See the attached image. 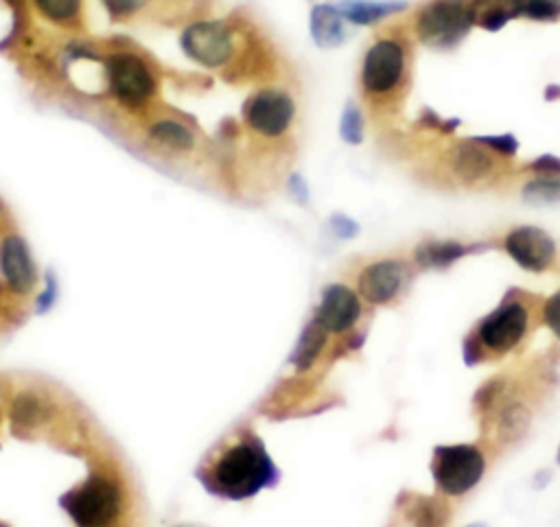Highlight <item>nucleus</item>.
I'll return each mask as SVG.
<instances>
[{
    "label": "nucleus",
    "mask_w": 560,
    "mask_h": 527,
    "mask_svg": "<svg viewBox=\"0 0 560 527\" xmlns=\"http://www.w3.org/2000/svg\"><path fill=\"white\" fill-rule=\"evenodd\" d=\"M179 48L192 63L219 72L232 85H265L282 77V59L271 35L241 13L188 22Z\"/></svg>",
    "instance_id": "1"
},
{
    "label": "nucleus",
    "mask_w": 560,
    "mask_h": 527,
    "mask_svg": "<svg viewBox=\"0 0 560 527\" xmlns=\"http://www.w3.org/2000/svg\"><path fill=\"white\" fill-rule=\"evenodd\" d=\"M0 278L18 297L31 295L37 284L35 258L26 238L15 230H7L0 236Z\"/></svg>",
    "instance_id": "14"
},
{
    "label": "nucleus",
    "mask_w": 560,
    "mask_h": 527,
    "mask_svg": "<svg viewBox=\"0 0 560 527\" xmlns=\"http://www.w3.org/2000/svg\"><path fill=\"white\" fill-rule=\"evenodd\" d=\"M0 527H9V525H4V523H0Z\"/></svg>",
    "instance_id": "43"
},
{
    "label": "nucleus",
    "mask_w": 560,
    "mask_h": 527,
    "mask_svg": "<svg viewBox=\"0 0 560 527\" xmlns=\"http://www.w3.org/2000/svg\"><path fill=\"white\" fill-rule=\"evenodd\" d=\"M55 415V402L37 387H22L11 396L9 420L18 435H31Z\"/></svg>",
    "instance_id": "16"
},
{
    "label": "nucleus",
    "mask_w": 560,
    "mask_h": 527,
    "mask_svg": "<svg viewBox=\"0 0 560 527\" xmlns=\"http://www.w3.org/2000/svg\"><path fill=\"white\" fill-rule=\"evenodd\" d=\"M512 20L529 22H558L560 0H503Z\"/></svg>",
    "instance_id": "25"
},
{
    "label": "nucleus",
    "mask_w": 560,
    "mask_h": 527,
    "mask_svg": "<svg viewBox=\"0 0 560 527\" xmlns=\"http://www.w3.org/2000/svg\"><path fill=\"white\" fill-rule=\"evenodd\" d=\"M413 74V39L400 28L372 37L359 63L361 105L372 118L389 120L402 109Z\"/></svg>",
    "instance_id": "3"
},
{
    "label": "nucleus",
    "mask_w": 560,
    "mask_h": 527,
    "mask_svg": "<svg viewBox=\"0 0 560 527\" xmlns=\"http://www.w3.org/2000/svg\"><path fill=\"white\" fill-rule=\"evenodd\" d=\"M101 4L112 22H131L144 15L151 17L158 0H101Z\"/></svg>",
    "instance_id": "28"
},
{
    "label": "nucleus",
    "mask_w": 560,
    "mask_h": 527,
    "mask_svg": "<svg viewBox=\"0 0 560 527\" xmlns=\"http://www.w3.org/2000/svg\"><path fill=\"white\" fill-rule=\"evenodd\" d=\"M529 175H558L560 177V155L556 153H540L534 160L521 166Z\"/></svg>",
    "instance_id": "34"
},
{
    "label": "nucleus",
    "mask_w": 560,
    "mask_h": 527,
    "mask_svg": "<svg viewBox=\"0 0 560 527\" xmlns=\"http://www.w3.org/2000/svg\"><path fill=\"white\" fill-rule=\"evenodd\" d=\"M540 317H542V324L549 328V332L556 339H560V289L542 300Z\"/></svg>",
    "instance_id": "33"
},
{
    "label": "nucleus",
    "mask_w": 560,
    "mask_h": 527,
    "mask_svg": "<svg viewBox=\"0 0 560 527\" xmlns=\"http://www.w3.org/2000/svg\"><path fill=\"white\" fill-rule=\"evenodd\" d=\"M197 479L208 494L245 501L280 481V468L252 429H238L199 468Z\"/></svg>",
    "instance_id": "2"
},
{
    "label": "nucleus",
    "mask_w": 560,
    "mask_h": 527,
    "mask_svg": "<svg viewBox=\"0 0 560 527\" xmlns=\"http://www.w3.org/2000/svg\"><path fill=\"white\" fill-rule=\"evenodd\" d=\"M33 11L63 33H83L85 0H28Z\"/></svg>",
    "instance_id": "22"
},
{
    "label": "nucleus",
    "mask_w": 560,
    "mask_h": 527,
    "mask_svg": "<svg viewBox=\"0 0 560 527\" xmlns=\"http://www.w3.org/2000/svg\"><path fill=\"white\" fill-rule=\"evenodd\" d=\"M512 160L501 157L488 149L477 136L448 138L440 151V166L451 181L464 188H486L494 184Z\"/></svg>",
    "instance_id": "9"
},
{
    "label": "nucleus",
    "mask_w": 560,
    "mask_h": 527,
    "mask_svg": "<svg viewBox=\"0 0 560 527\" xmlns=\"http://www.w3.org/2000/svg\"><path fill=\"white\" fill-rule=\"evenodd\" d=\"M57 503L77 527H114L125 510V490L109 470L94 468Z\"/></svg>",
    "instance_id": "7"
},
{
    "label": "nucleus",
    "mask_w": 560,
    "mask_h": 527,
    "mask_svg": "<svg viewBox=\"0 0 560 527\" xmlns=\"http://www.w3.org/2000/svg\"><path fill=\"white\" fill-rule=\"evenodd\" d=\"M363 315L361 297L354 289L343 282H330L322 289L317 306L313 311V319L326 330L335 335H343L354 328V324Z\"/></svg>",
    "instance_id": "15"
},
{
    "label": "nucleus",
    "mask_w": 560,
    "mask_h": 527,
    "mask_svg": "<svg viewBox=\"0 0 560 527\" xmlns=\"http://www.w3.org/2000/svg\"><path fill=\"white\" fill-rule=\"evenodd\" d=\"M488 149H492L494 153H499L505 160H514L518 153V138L514 133H483L477 136Z\"/></svg>",
    "instance_id": "32"
},
{
    "label": "nucleus",
    "mask_w": 560,
    "mask_h": 527,
    "mask_svg": "<svg viewBox=\"0 0 560 527\" xmlns=\"http://www.w3.org/2000/svg\"><path fill=\"white\" fill-rule=\"evenodd\" d=\"M494 420V431H497V440L501 444H514L518 442L529 424H532V411L529 407L521 400V398H512L510 394H505L499 405L492 409L490 413Z\"/></svg>",
    "instance_id": "21"
},
{
    "label": "nucleus",
    "mask_w": 560,
    "mask_h": 527,
    "mask_svg": "<svg viewBox=\"0 0 560 527\" xmlns=\"http://www.w3.org/2000/svg\"><path fill=\"white\" fill-rule=\"evenodd\" d=\"M295 125L298 98L282 81L256 85L241 105V127L267 149L287 151Z\"/></svg>",
    "instance_id": "5"
},
{
    "label": "nucleus",
    "mask_w": 560,
    "mask_h": 527,
    "mask_svg": "<svg viewBox=\"0 0 560 527\" xmlns=\"http://www.w3.org/2000/svg\"><path fill=\"white\" fill-rule=\"evenodd\" d=\"M284 186H287L289 197H291L298 206L304 208V206L311 203V188H308V181H306L298 171H289V173H287Z\"/></svg>",
    "instance_id": "35"
},
{
    "label": "nucleus",
    "mask_w": 560,
    "mask_h": 527,
    "mask_svg": "<svg viewBox=\"0 0 560 527\" xmlns=\"http://www.w3.org/2000/svg\"><path fill=\"white\" fill-rule=\"evenodd\" d=\"M98 63L103 68L105 94L120 112L144 120L158 109L160 66L149 52L129 39L116 37L107 50H101Z\"/></svg>",
    "instance_id": "4"
},
{
    "label": "nucleus",
    "mask_w": 560,
    "mask_h": 527,
    "mask_svg": "<svg viewBox=\"0 0 560 527\" xmlns=\"http://www.w3.org/2000/svg\"><path fill=\"white\" fill-rule=\"evenodd\" d=\"M521 199L527 206H556L560 203V177L558 175H529L521 186Z\"/></svg>",
    "instance_id": "24"
},
{
    "label": "nucleus",
    "mask_w": 560,
    "mask_h": 527,
    "mask_svg": "<svg viewBox=\"0 0 560 527\" xmlns=\"http://www.w3.org/2000/svg\"><path fill=\"white\" fill-rule=\"evenodd\" d=\"M339 138L350 144V147H359L365 138V112L361 107V103L357 101H346V105L341 107L339 114Z\"/></svg>",
    "instance_id": "26"
},
{
    "label": "nucleus",
    "mask_w": 560,
    "mask_h": 527,
    "mask_svg": "<svg viewBox=\"0 0 560 527\" xmlns=\"http://www.w3.org/2000/svg\"><path fill=\"white\" fill-rule=\"evenodd\" d=\"M308 35L319 50H335L350 39V24L335 2H315L308 11Z\"/></svg>",
    "instance_id": "17"
},
{
    "label": "nucleus",
    "mask_w": 560,
    "mask_h": 527,
    "mask_svg": "<svg viewBox=\"0 0 560 527\" xmlns=\"http://www.w3.org/2000/svg\"><path fill=\"white\" fill-rule=\"evenodd\" d=\"M505 378L503 376H494V378H488L477 391H475V398H472V405L477 409V413L481 418H488L492 413V409L499 405V400L505 396Z\"/></svg>",
    "instance_id": "29"
},
{
    "label": "nucleus",
    "mask_w": 560,
    "mask_h": 527,
    "mask_svg": "<svg viewBox=\"0 0 560 527\" xmlns=\"http://www.w3.org/2000/svg\"><path fill=\"white\" fill-rule=\"evenodd\" d=\"M142 142L155 155L173 160L195 155L201 147V136L186 118L155 109L142 120Z\"/></svg>",
    "instance_id": "11"
},
{
    "label": "nucleus",
    "mask_w": 560,
    "mask_h": 527,
    "mask_svg": "<svg viewBox=\"0 0 560 527\" xmlns=\"http://www.w3.org/2000/svg\"><path fill=\"white\" fill-rule=\"evenodd\" d=\"M328 346V332L311 317L304 328L300 330L295 343H293V350L289 352V363L295 367V372L304 374L308 372L317 359L322 356L324 348Z\"/></svg>",
    "instance_id": "23"
},
{
    "label": "nucleus",
    "mask_w": 560,
    "mask_h": 527,
    "mask_svg": "<svg viewBox=\"0 0 560 527\" xmlns=\"http://www.w3.org/2000/svg\"><path fill=\"white\" fill-rule=\"evenodd\" d=\"M175 527H197V525H184V523H182V525H175Z\"/></svg>",
    "instance_id": "42"
},
{
    "label": "nucleus",
    "mask_w": 560,
    "mask_h": 527,
    "mask_svg": "<svg viewBox=\"0 0 560 527\" xmlns=\"http://www.w3.org/2000/svg\"><path fill=\"white\" fill-rule=\"evenodd\" d=\"M501 247L510 260L516 262V267L529 273H542L551 269L558 258V245L553 236L532 223L510 227L501 241Z\"/></svg>",
    "instance_id": "12"
},
{
    "label": "nucleus",
    "mask_w": 560,
    "mask_h": 527,
    "mask_svg": "<svg viewBox=\"0 0 560 527\" xmlns=\"http://www.w3.org/2000/svg\"><path fill=\"white\" fill-rule=\"evenodd\" d=\"M416 125L424 131H431V133H438V136H444V138H451L455 133V129L462 125L459 118H444L440 116L435 109L431 107H422L420 109V116L416 118Z\"/></svg>",
    "instance_id": "30"
},
{
    "label": "nucleus",
    "mask_w": 560,
    "mask_h": 527,
    "mask_svg": "<svg viewBox=\"0 0 560 527\" xmlns=\"http://www.w3.org/2000/svg\"><path fill=\"white\" fill-rule=\"evenodd\" d=\"M55 297H57V282H55V276L50 271H46V284H44V291L39 295H35L33 311L37 315L48 313L52 308V304H55Z\"/></svg>",
    "instance_id": "36"
},
{
    "label": "nucleus",
    "mask_w": 560,
    "mask_h": 527,
    "mask_svg": "<svg viewBox=\"0 0 560 527\" xmlns=\"http://www.w3.org/2000/svg\"><path fill=\"white\" fill-rule=\"evenodd\" d=\"M114 527H122V525H114Z\"/></svg>",
    "instance_id": "44"
},
{
    "label": "nucleus",
    "mask_w": 560,
    "mask_h": 527,
    "mask_svg": "<svg viewBox=\"0 0 560 527\" xmlns=\"http://www.w3.org/2000/svg\"><path fill=\"white\" fill-rule=\"evenodd\" d=\"M529 319V306L518 297V291L505 293L503 300L466 335L462 343L464 363L477 365L490 356L516 350L527 337Z\"/></svg>",
    "instance_id": "6"
},
{
    "label": "nucleus",
    "mask_w": 560,
    "mask_h": 527,
    "mask_svg": "<svg viewBox=\"0 0 560 527\" xmlns=\"http://www.w3.org/2000/svg\"><path fill=\"white\" fill-rule=\"evenodd\" d=\"M475 2V26L488 33H499L512 20L503 0H472Z\"/></svg>",
    "instance_id": "27"
},
{
    "label": "nucleus",
    "mask_w": 560,
    "mask_h": 527,
    "mask_svg": "<svg viewBox=\"0 0 560 527\" xmlns=\"http://www.w3.org/2000/svg\"><path fill=\"white\" fill-rule=\"evenodd\" d=\"M475 28L472 0H424L409 20V35L429 50L451 52Z\"/></svg>",
    "instance_id": "8"
},
{
    "label": "nucleus",
    "mask_w": 560,
    "mask_h": 527,
    "mask_svg": "<svg viewBox=\"0 0 560 527\" xmlns=\"http://www.w3.org/2000/svg\"><path fill=\"white\" fill-rule=\"evenodd\" d=\"M398 505L411 527H448L451 510L442 496L402 492Z\"/></svg>",
    "instance_id": "19"
},
{
    "label": "nucleus",
    "mask_w": 560,
    "mask_h": 527,
    "mask_svg": "<svg viewBox=\"0 0 560 527\" xmlns=\"http://www.w3.org/2000/svg\"><path fill=\"white\" fill-rule=\"evenodd\" d=\"M466 527H488V525H483V523H470V525H466Z\"/></svg>",
    "instance_id": "40"
},
{
    "label": "nucleus",
    "mask_w": 560,
    "mask_h": 527,
    "mask_svg": "<svg viewBox=\"0 0 560 527\" xmlns=\"http://www.w3.org/2000/svg\"><path fill=\"white\" fill-rule=\"evenodd\" d=\"M311 2H313V0H311Z\"/></svg>",
    "instance_id": "45"
},
{
    "label": "nucleus",
    "mask_w": 560,
    "mask_h": 527,
    "mask_svg": "<svg viewBox=\"0 0 560 527\" xmlns=\"http://www.w3.org/2000/svg\"><path fill=\"white\" fill-rule=\"evenodd\" d=\"M556 464L560 466V446H558V453H556Z\"/></svg>",
    "instance_id": "41"
},
{
    "label": "nucleus",
    "mask_w": 560,
    "mask_h": 527,
    "mask_svg": "<svg viewBox=\"0 0 560 527\" xmlns=\"http://www.w3.org/2000/svg\"><path fill=\"white\" fill-rule=\"evenodd\" d=\"M350 26H376L409 9L407 0H335Z\"/></svg>",
    "instance_id": "20"
},
{
    "label": "nucleus",
    "mask_w": 560,
    "mask_h": 527,
    "mask_svg": "<svg viewBox=\"0 0 560 527\" xmlns=\"http://www.w3.org/2000/svg\"><path fill=\"white\" fill-rule=\"evenodd\" d=\"M407 276L409 267L405 260L394 256L376 258L359 269L354 278V291L363 302L372 306H385L402 293Z\"/></svg>",
    "instance_id": "13"
},
{
    "label": "nucleus",
    "mask_w": 560,
    "mask_h": 527,
    "mask_svg": "<svg viewBox=\"0 0 560 527\" xmlns=\"http://www.w3.org/2000/svg\"><path fill=\"white\" fill-rule=\"evenodd\" d=\"M429 472L442 496L468 494L486 472V455L477 444H438L431 450Z\"/></svg>",
    "instance_id": "10"
},
{
    "label": "nucleus",
    "mask_w": 560,
    "mask_h": 527,
    "mask_svg": "<svg viewBox=\"0 0 560 527\" xmlns=\"http://www.w3.org/2000/svg\"><path fill=\"white\" fill-rule=\"evenodd\" d=\"M486 243H464L457 238H424L413 247V265L418 269H448L457 260L483 251Z\"/></svg>",
    "instance_id": "18"
},
{
    "label": "nucleus",
    "mask_w": 560,
    "mask_h": 527,
    "mask_svg": "<svg viewBox=\"0 0 560 527\" xmlns=\"http://www.w3.org/2000/svg\"><path fill=\"white\" fill-rule=\"evenodd\" d=\"M9 219V212H7V206H4V201L0 199V230H2V225H4V221Z\"/></svg>",
    "instance_id": "39"
},
{
    "label": "nucleus",
    "mask_w": 560,
    "mask_h": 527,
    "mask_svg": "<svg viewBox=\"0 0 560 527\" xmlns=\"http://www.w3.org/2000/svg\"><path fill=\"white\" fill-rule=\"evenodd\" d=\"M549 479H551V472H549V470H540V475H538V479L534 481V485L542 490V488L547 485V481H549Z\"/></svg>",
    "instance_id": "38"
},
{
    "label": "nucleus",
    "mask_w": 560,
    "mask_h": 527,
    "mask_svg": "<svg viewBox=\"0 0 560 527\" xmlns=\"http://www.w3.org/2000/svg\"><path fill=\"white\" fill-rule=\"evenodd\" d=\"M542 98H545L547 103L560 101V83H547L545 90H542Z\"/></svg>",
    "instance_id": "37"
},
{
    "label": "nucleus",
    "mask_w": 560,
    "mask_h": 527,
    "mask_svg": "<svg viewBox=\"0 0 560 527\" xmlns=\"http://www.w3.org/2000/svg\"><path fill=\"white\" fill-rule=\"evenodd\" d=\"M326 227L339 241H352V238H357L361 234V225L350 214H346V212H332L326 219Z\"/></svg>",
    "instance_id": "31"
}]
</instances>
